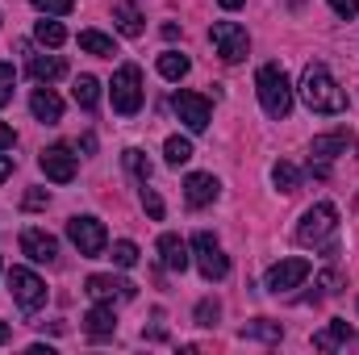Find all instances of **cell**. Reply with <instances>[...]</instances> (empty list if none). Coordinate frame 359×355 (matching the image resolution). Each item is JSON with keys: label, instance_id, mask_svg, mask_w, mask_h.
<instances>
[{"label": "cell", "instance_id": "cell-1", "mask_svg": "<svg viewBox=\"0 0 359 355\" xmlns=\"http://www.w3.org/2000/svg\"><path fill=\"white\" fill-rule=\"evenodd\" d=\"M301 100L313 113H343L347 109V92L334 84L326 63H305V72H301Z\"/></svg>", "mask_w": 359, "mask_h": 355}, {"label": "cell", "instance_id": "cell-2", "mask_svg": "<svg viewBox=\"0 0 359 355\" xmlns=\"http://www.w3.org/2000/svg\"><path fill=\"white\" fill-rule=\"evenodd\" d=\"M255 92H259V105H264L268 117L284 121L292 113V84H288V76H284L280 63H264L255 72Z\"/></svg>", "mask_w": 359, "mask_h": 355}, {"label": "cell", "instance_id": "cell-3", "mask_svg": "<svg viewBox=\"0 0 359 355\" xmlns=\"http://www.w3.org/2000/svg\"><path fill=\"white\" fill-rule=\"evenodd\" d=\"M334 230H339V209H334L330 201H318V205H309V209L301 213V222H297V243H301V247H326V251H334V247H330Z\"/></svg>", "mask_w": 359, "mask_h": 355}, {"label": "cell", "instance_id": "cell-4", "mask_svg": "<svg viewBox=\"0 0 359 355\" xmlns=\"http://www.w3.org/2000/svg\"><path fill=\"white\" fill-rule=\"evenodd\" d=\"M109 96H113V109L121 117H134L142 109V72L138 63H121L113 72V84H109Z\"/></svg>", "mask_w": 359, "mask_h": 355}, {"label": "cell", "instance_id": "cell-5", "mask_svg": "<svg viewBox=\"0 0 359 355\" xmlns=\"http://www.w3.org/2000/svg\"><path fill=\"white\" fill-rule=\"evenodd\" d=\"M8 293H13V301L25 309V314H34V309H42L46 305V297H50V288H46V280L38 276V272H29V267H8Z\"/></svg>", "mask_w": 359, "mask_h": 355}, {"label": "cell", "instance_id": "cell-6", "mask_svg": "<svg viewBox=\"0 0 359 355\" xmlns=\"http://www.w3.org/2000/svg\"><path fill=\"white\" fill-rule=\"evenodd\" d=\"M67 239L76 243V251L84 255V260H96V255H104V247H109V234H104V222L100 217H92V213H76L72 222H67Z\"/></svg>", "mask_w": 359, "mask_h": 355}, {"label": "cell", "instance_id": "cell-7", "mask_svg": "<svg viewBox=\"0 0 359 355\" xmlns=\"http://www.w3.org/2000/svg\"><path fill=\"white\" fill-rule=\"evenodd\" d=\"M209 42H213V51H217L226 63H243L247 51H251V38H247V29H243L238 21H213V25H209Z\"/></svg>", "mask_w": 359, "mask_h": 355}, {"label": "cell", "instance_id": "cell-8", "mask_svg": "<svg viewBox=\"0 0 359 355\" xmlns=\"http://www.w3.org/2000/svg\"><path fill=\"white\" fill-rule=\"evenodd\" d=\"M188 247H192L196 267H201V276H205V280H226V276H230V260L222 255V243H217L213 234H205V230H201V234H192V243H188Z\"/></svg>", "mask_w": 359, "mask_h": 355}, {"label": "cell", "instance_id": "cell-9", "mask_svg": "<svg viewBox=\"0 0 359 355\" xmlns=\"http://www.w3.org/2000/svg\"><path fill=\"white\" fill-rule=\"evenodd\" d=\"M172 109L180 113V121H184L192 134H205V130H209V121H213V105H209L201 92L180 88L176 96H172Z\"/></svg>", "mask_w": 359, "mask_h": 355}, {"label": "cell", "instance_id": "cell-10", "mask_svg": "<svg viewBox=\"0 0 359 355\" xmlns=\"http://www.w3.org/2000/svg\"><path fill=\"white\" fill-rule=\"evenodd\" d=\"M305 276H309V260H280V264L268 267L264 288L280 297V293H292L297 284H305Z\"/></svg>", "mask_w": 359, "mask_h": 355}, {"label": "cell", "instance_id": "cell-11", "mask_svg": "<svg viewBox=\"0 0 359 355\" xmlns=\"http://www.w3.org/2000/svg\"><path fill=\"white\" fill-rule=\"evenodd\" d=\"M38 168H42V176L55 180V184H72L76 180V155H72V147L55 142V147H46L38 155Z\"/></svg>", "mask_w": 359, "mask_h": 355}, {"label": "cell", "instance_id": "cell-12", "mask_svg": "<svg viewBox=\"0 0 359 355\" xmlns=\"http://www.w3.org/2000/svg\"><path fill=\"white\" fill-rule=\"evenodd\" d=\"M351 151H355V134L351 130H330V134H318L309 142V159H318V163H330V159L351 155Z\"/></svg>", "mask_w": 359, "mask_h": 355}, {"label": "cell", "instance_id": "cell-13", "mask_svg": "<svg viewBox=\"0 0 359 355\" xmlns=\"http://www.w3.org/2000/svg\"><path fill=\"white\" fill-rule=\"evenodd\" d=\"M84 293H88L92 301H134L138 297V288L130 284V280H121V276H88L84 280Z\"/></svg>", "mask_w": 359, "mask_h": 355}, {"label": "cell", "instance_id": "cell-14", "mask_svg": "<svg viewBox=\"0 0 359 355\" xmlns=\"http://www.w3.org/2000/svg\"><path fill=\"white\" fill-rule=\"evenodd\" d=\"M21 251L34 264H55L59 260V239L46 234V230H38V226H29V230H21Z\"/></svg>", "mask_w": 359, "mask_h": 355}, {"label": "cell", "instance_id": "cell-15", "mask_svg": "<svg viewBox=\"0 0 359 355\" xmlns=\"http://www.w3.org/2000/svg\"><path fill=\"white\" fill-rule=\"evenodd\" d=\"M217 192H222V184H217V176H209V172H192V176L184 180V201H188V209L213 205Z\"/></svg>", "mask_w": 359, "mask_h": 355}, {"label": "cell", "instance_id": "cell-16", "mask_svg": "<svg viewBox=\"0 0 359 355\" xmlns=\"http://www.w3.org/2000/svg\"><path fill=\"white\" fill-rule=\"evenodd\" d=\"M159 264L168 267V272H184V267L192 264V247L180 234H163L159 239Z\"/></svg>", "mask_w": 359, "mask_h": 355}, {"label": "cell", "instance_id": "cell-17", "mask_svg": "<svg viewBox=\"0 0 359 355\" xmlns=\"http://www.w3.org/2000/svg\"><path fill=\"white\" fill-rule=\"evenodd\" d=\"M29 113H34L42 126H59V121H63V100H59L50 88H34V96H29Z\"/></svg>", "mask_w": 359, "mask_h": 355}, {"label": "cell", "instance_id": "cell-18", "mask_svg": "<svg viewBox=\"0 0 359 355\" xmlns=\"http://www.w3.org/2000/svg\"><path fill=\"white\" fill-rule=\"evenodd\" d=\"M113 25L126 34V38H142V8L134 0H113Z\"/></svg>", "mask_w": 359, "mask_h": 355}, {"label": "cell", "instance_id": "cell-19", "mask_svg": "<svg viewBox=\"0 0 359 355\" xmlns=\"http://www.w3.org/2000/svg\"><path fill=\"white\" fill-rule=\"evenodd\" d=\"M84 330H88V339H109L113 330H117V318H113V305H104V301H96L88 314H84Z\"/></svg>", "mask_w": 359, "mask_h": 355}, {"label": "cell", "instance_id": "cell-20", "mask_svg": "<svg viewBox=\"0 0 359 355\" xmlns=\"http://www.w3.org/2000/svg\"><path fill=\"white\" fill-rule=\"evenodd\" d=\"M29 76H34L38 84H55V80L67 76V63H63L59 55H34V59H29Z\"/></svg>", "mask_w": 359, "mask_h": 355}, {"label": "cell", "instance_id": "cell-21", "mask_svg": "<svg viewBox=\"0 0 359 355\" xmlns=\"http://www.w3.org/2000/svg\"><path fill=\"white\" fill-rule=\"evenodd\" d=\"M351 335H355V330H351L343 318H334L326 330H318V335H313V347H318V351H339V347H347V343H351Z\"/></svg>", "mask_w": 359, "mask_h": 355}, {"label": "cell", "instance_id": "cell-22", "mask_svg": "<svg viewBox=\"0 0 359 355\" xmlns=\"http://www.w3.org/2000/svg\"><path fill=\"white\" fill-rule=\"evenodd\" d=\"M188 72H192L188 55H180V51H163V55H159V76H163V80H172V84H180V80H184Z\"/></svg>", "mask_w": 359, "mask_h": 355}, {"label": "cell", "instance_id": "cell-23", "mask_svg": "<svg viewBox=\"0 0 359 355\" xmlns=\"http://www.w3.org/2000/svg\"><path fill=\"white\" fill-rule=\"evenodd\" d=\"M80 51H88V55H96V59H113V55H117L113 38H104L100 29H84V34H80Z\"/></svg>", "mask_w": 359, "mask_h": 355}, {"label": "cell", "instance_id": "cell-24", "mask_svg": "<svg viewBox=\"0 0 359 355\" xmlns=\"http://www.w3.org/2000/svg\"><path fill=\"white\" fill-rule=\"evenodd\" d=\"M243 339H264V343H280L284 339V326L280 322H268V318H255L243 326Z\"/></svg>", "mask_w": 359, "mask_h": 355}, {"label": "cell", "instance_id": "cell-25", "mask_svg": "<svg viewBox=\"0 0 359 355\" xmlns=\"http://www.w3.org/2000/svg\"><path fill=\"white\" fill-rule=\"evenodd\" d=\"M34 38L42 42V46H63L67 42V29H63V21H38V29H34Z\"/></svg>", "mask_w": 359, "mask_h": 355}, {"label": "cell", "instance_id": "cell-26", "mask_svg": "<svg viewBox=\"0 0 359 355\" xmlns=\"http://www.w3.org/2000/svg\"><path fill=\"white\" fill-rule=\"evenodd\" d=\"M271 184H276L280 192H297V184H301V172H297L288 159H280V163L271 168Z\"/></svg>", "mask_w": 359, "mask_h": 355}, {"label": "cell", "instance_id": "cell-27", "mask_svg": "<svg viewBox=\"0 0 359 355\" xmlns=\"http://www.w3.org/2000/svg\"><path fill=\"white\" fill-rule=\"evenodd\" d=\"M163 159H168L172 168L188 163V159H192V142H188V138H180V134H172V138L163 142Z\"/></svg>", "mask_w": 359, "mask_h": 355}, {"label": "cell", "instance_id": "cell-28", "mask_svg": "<svg viewBox=\"0 0 359 355\" xmlns=\"http://www.w3.org/2000/svg\"><path fill=\"white\" fill-rule=\"evenodd\" d=\"M72 96H76V105H80V109H96V100H100V84H96L92 76H80V80H76V88H72Z\"/></svg>", "mask_w": 359, "mask_h": 355}, {"label": "cell", "instance_id": "cell-29", "mask_svg": "<svg viewBox=\"0 0 359 355\" xmlns=\"http://www.w3.org/2000/svg\"><path fill=\"white\" fill-rule=\"evenodd\" d=\"M121 163H126V172H130V176H138L142 184H147V180H151V172H155V168H151V159H147L138 147H130V151L121 155Z\"/></svg>", "mask_w": 359, "mask_h": 355}, {"label": "cell", "instance_id": "cell-30", "mask_svg": "<svg viewBox=\"0 0 359 355\" xmlns=\"http://www.w3.org/2000/svg\"><path fill=\"white\" fill-rule=\"evenodd\" d=\"M113 264H117V267H134V264H138V247H134L130 239L113 243Z\"/></svg>", "mask_w": 359, "mask_h": 355}, {"label": "cell", "instance_id": "cell-31", "mask_svg": "<svg viewBox=\"0 0 359 355\" xmlns=\"http://www.w3.org/2000/svg\"><path fill=\"white\" fill-rule=\"evenodd\" d=\"M13 88H17V72H13V63H0V109L13 100Z\"/></svg>", "mask_w": 359, "mask_h": 355}, {"label": "cell", "instance_id": "cell-32", "mask_svg": "<svg viewBox=\"0 0 359 355\" xmlns=\"http://www.w3.org/2000/svg\"><path fill=\"white\" fill-rule=\"evenodd\" d=\"M217 318H222V305H217L213 297H205V301L196 305V326H213Z\"/></svg>", "mask_w": 359, "mask_h": 355}, {"label": "cell", "instance_id": "cell-33", "mask_svg": "<svg viewBox=\"0 0 359 355\" xmlns=\"http://www.w3.org/2000/svg\"><path fill=\"white\" fill-rule=\"evenodd\" d=\"M34 8H38V13H46V17H63V13H72V8H76V0H34Z\"/></svg>", "mask_w": 359, "mask_h": 355}, {"label": "cell", "instance_id": "cell-34", "mask_svg": "<svg viewBox=\"0 0 359 355\" xmlns=\"http://www.w3.org/2000/svg\"><path fill=\"white\" fill-rule=\"evenodd\" d=\"M142 209H147L155 222L163 217V201H159V192H155V188H142Z\"/></svg>", "mask_w": 359, "mask_h": 355}, {"label": "cell", "instance_id": "cell-35", "mask_svg": "<svg viewBox=\"0 0 359 355\" xmlns=\"http://www.w3.org/2000/svg\"><path fill=\"white\" fill-rule=\"evenodd\" d=\"M339 284H343V276H339V272H322V276H318L322 297H334V293H339Z\"/></svg>", "mask_w": 359, "mask_h": 355}, {"label": "cell", "instance_id": "cell-36", "mask_svg": "<svg viewBox=\"0 0 359 355\" xmlns=\"http://www.w3.org/2000/svg\"><path fill=\"white\" fill-rule=\"evenodd\" d=\"M46 201H50V192H46V188H29V192H25V201H21V205H25V209H42V205H46Z\"/></svg>", "mask_w": 359, "mask_h": 355}, {"label": "cell", "instance_id": "cell-37", "mask_svg": "<svg viewBox=\"0 0 359 355\" xmlns=\"http://www.w3.org/2000/svg\"><path fill=\"white\" fill-rule=\"evenodd\" d=\"M17 147V130L8 121H0V151H13Z\"/></svg>", "mask_w": 359, "mask_h": 355}, {"label": "cell", "instance_id": "cell-38", "mask_svg": "<svg viewBox=\"0 0 359 355\" xmlns=\"http://www.w3.org/2000/svg\"><path fill=\"white\" fill-rule=\"evenodd\" d=\"M330 8H334L339 17H355V13H359V0H330Z\"/></svg>", "mask_w": 359, "mask_h": 355}, {"label": "cell", "instance_id": "cell-39", "mask_svg": "<svg viewBox=\"0 0 359 355\" xmlns=\"http://www.w3.org/2000/svg\"><path fill=\"white\" fill-rule=\"evenodd\" d=\"M13 176V159H8V155H4V151H0V184H4V180Z\"/></svg>", "mask_w": 359, "mask_h": 355}, {"label": "cell", "instance_id": "cell-40", "mask_svg": "<svg viewBox=\"0 0 359 355\" xmlns=\"http://www.w3.org/2000/svg\"><path fill=\"white\" fill-rule=\"evenodd\" d=\"M217 4H222V8H243L247 0H217Z\"/></svg>", "mask_w": 359, "mask_h": 355}, {"label": "cell", "instance_id": "cell-41", "mask_svg": "<svg viewBox=\"0 0 359 355\" xmlns=\"http://www.w3.org/2000/svg\"><path fill=\"white\" fill-rule=\"evenodd\" d=\"M4 343H8V326L0 322V347H4Z\"/></svg>", "mask_w": 359, "mask_h": 355}]
</instances>
